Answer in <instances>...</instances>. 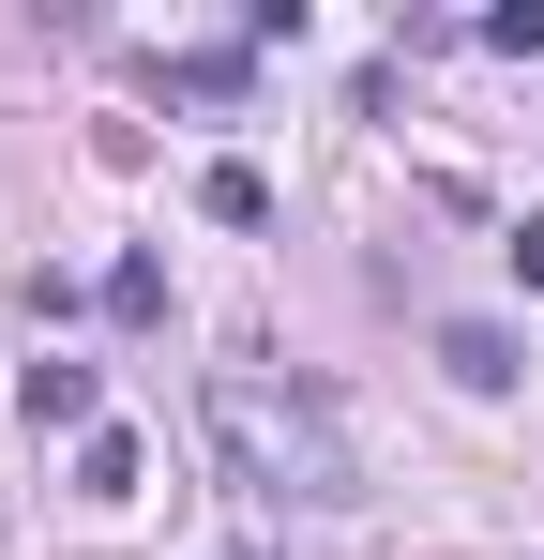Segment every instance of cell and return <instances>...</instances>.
I'll return each mask as SVG.
<instances>
[{
    "mask_svg": "<svg viewBox=\"0 0 544 560\" xmlns=\"http://www.w3.org/2000/svg\"><path fill=\"white\" fill-rule=\"evenodd\" d=\"M197 424H212V455L243 469L258 500H363V469H348V424L303 394V378H258V364H227L212 394H197Z\"/></svg>",
    "mask_w": 544,
    "mask_h": 560,
    "instance_id": "1",
    "label": "cell"
},
{
    "mask_svg": "<svg viewBox=\"0 0 544 560\" xmlns=\"http://www.w3.org/2000/svg\"><path fill=\"white\" fill-rule=\"evenodd\" d=\"M106 318H121V334H152V318H167V273H152V258H121V273H106Z\"/></svg>",
    "mask_w": 544,
    "mask_h": 560,
    "instance_id": "6",
    "label": "cell"
},
{
    "mask_svg": "<svg viewBox=\"0 0 544 560\" xmlns=\"http://www.w3.org/2000/svg\"><path fill=\"white\" fill-rule=\"evenodd\" d=\"M15 409H31L46 440H91V424H106V378H91V364H61V349H46V364L15 378Z\"/></svg>",
    "mask_w": 544,
    "mask_h": 560,
    "instance_id": "2",
    "label": "cell"
},
{
    "mask_svg": "<svg viewBox=\"0 0 544 560\" xmlns=\"http://www.w3.org/2000/svg\"><path fill=\"white\" fill-rule=\"evenodd\" d=\"M197 212H212V228H272V183L227 152V167H197Z\"/></svg>",
    "mask_w": 544,
    "mask_h": 560,
    "instance_id": "5",
    "label": "cell"
},
{
    "mask_svg": "<svg viewBox=\"0 0 544 560\" xmlns=\"http://www.w3.org/2000/svg\"><path fill=\"white\" fill-rule=\"evenodd\" d=\"M137 469H152L137 424H91V440H76V500H137Z\"/></svg>",
    "mask_w": 544,
    "mask_h": 560,
    "instance_id": "4",
    "label": "cell"
},
{
    "mask_svg": "<svg viewBox=\"0 0 544 560\" xmlns=\"http://www.w3.org/2000/svg\"><path fill=\"white\" fill-rule=\"evenodd\" d=\"M243 77H258L243 46H197V61H181V92H197V106H243Z\"/></svg>",
    "mask_w": 544,
    "mask_h": 560,
    "instance_id": "7",
    "label": "cell"
},
{
    "mask_svg": "<svg viewBox=\"0 0 544 560\" xmlns=\"http://www.w3.org/2000/svg\"><path fill=\"white\" fill-rule=\"evenodd\" d=\"M439 364L469 378V394H515V378H530V364H515V334H499V318H453V334H439Z\"/></svg>",
    "mask_w": 544,
    "mask_h": 560,
    "instance_id": "3",
    "label": "cell"
},
{
    "mask_svg": "<svg viewBox=\"0 0 544 560\" xmlns=\"http://www.w3.org/2000/svg\"><path fill=\"white\" fill-rule=\"evenodd\" d=\"M499 258H515V273L544 288V212H515V228H499Z\"/></svg>",
    "mask_w": 544,
    "mask_h": 560,
    "instance_id": "9",
    "label": "cell"
},
{
    "mask_svg": "<svg viewBox=\"0 0 544 560\" xmlns=\"http://www.w3.org/2000/svg\"><path fill=\"white\" fill-rule=\"evenodd\" d=\"M484 46L499 61H544V0H484Z\"/></svg>",
    "mask_w": 544,
    "mask_h": 560,
    "instance_id": "8",
    "label": "cell"
}]
</instances>
